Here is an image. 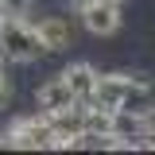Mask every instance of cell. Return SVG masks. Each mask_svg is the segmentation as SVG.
Wrapping results in <instances>:
<instances>
[{"label":"cell","mask_w":155,"mask_h":155,"mask_svg":"<svg viewBox=\"0 0 155 155\" xmlns=\"http://www.w3.org/2000/svg\"><path fill=\"white\" fill-rule=\"evenodd\" d=\"M93 105L155 120V85L143 81V78H132V74H101Z\"/></svg>","instance_id":"obj_1"},{"label":"cell","mask_w":155,"mask_h":155,"mask_svg":"<svg viewBox=\"0 0 155 155\" xmlns=\"http://www.w3.org/2000/svg\"><path fill=\"white\" fill-rule=\"evenodd\" d=\"M0 54L8 62H35L39 54H51L47 43L39 35L35 23H27L23 16H12V12H0Z\"/></svg>","instance_id":"obj_2"},{"label":"cell","mask_w":155,"mask_h":155,"mask_svg":"<svg viewBox=\"0 0 155 155\" xmlns=\"http://www.w3.org/2000/svg\"><path fill=\"white\" fill-rule=\"evenodd\" d=\"M0 147H19V151H51V147H62V140H58L54 120L39 109L35 116H19L16 124L0 136Z\"/></svg>","instance_id":"obj_3"},{"label":"cell","mask_w":155,"mask_h":155,"mask_svg":"<svg viewBox=\"0 0 155 155\" xmlns=\"http://www.w3.org/2000/svg\"><path fill=\"white\" fill-rule=\"evenodd\" d=\"M35 105L43 109L47 116H54V113H66V109H74V105H81L78 101V93L70 89V81L58 74V78H51L47 85H39V93H35Z\"/></svg>","instance_id":"obj_4"},{"label":"cell","mask_w":155,"mask_h":155,"mask_svg":"<svg viewBox=\"0 0 155 155\" xmlns=\"http://www.w3.org/2000/svg\"><path fill=\"white\" fill-rule=\"evenodd\" d=\"M78 16L85 23V31H93V35H113L116 27H120V0H97L93 8L78 12Z\"/></svg>","instance_id":"obj_5"},{"label":"cell","mask_w":155,"mask_h":155,"mask_svg":"<svg viewBox=\"0 0 155 155\" xmlns=\"http://www.w3.org/2000/svg\"><path fill=\"white\" fill-rule=\"evenodd\" d=\"M62 78L70 81V89L78 93V101H93V97H97V81H101V74H97L89 62H74V66H66Z\"/></svg>","instance_id":"obj_6"},{"label":"cell","mask_w":155,"mask_h":155,"mask_svg":"<svg viewBox=\"0 0 155 155\" xmlns=\"http://www.w3.org/2000/svg\"><path fill=\"white\" fill-rule=\"evenodd\" d=\"M35 27L43 35V43H47V51H62V47L74 43V27H70V19H62V16H43Z\"/></svg>","instance_id":"obj_7"},{"label":"cell","mask_w":155,"mask_h":155,"mask_svg":"<svg viewBox=\"0 0 155 155\" xmlns=\"http://www.w3.org/2000/svg\"><path fill=\"white\" fill-rule=\"evenodd\" d=\"M31 0H0V12H12V16H27Z\"/></svg>","instance_id":"obj_8"},{"label":"cell","mask_w":155,"mask_h":155,"mask_svg":"<svg viewBox=\"0 0 155 155\" xmlns=\"http://www.w3.org/2000/svg\"><path fill=\"white\" fill-rule=\"evenodd\" d=\"M0 58H4V54H0ZM8 101H12V81H8V74H4V66H0V109H4Z\"/></svg>","instance_id":"obj_9"},{"label":"cell","mask_w":155,"mask_h":155,"mask_svg":"<svg viewBox=\"0 0 155 155\" xmlns=\"http://www.w3.org/2000/svg\"><path fill=\"white\" fill-rule=\"evenodd\" d=\"M70 4H74V8H78V12H85V8H93V4H97V0H70Z\"/></svg>","instance_id":"obj_10"}]
</instances>
